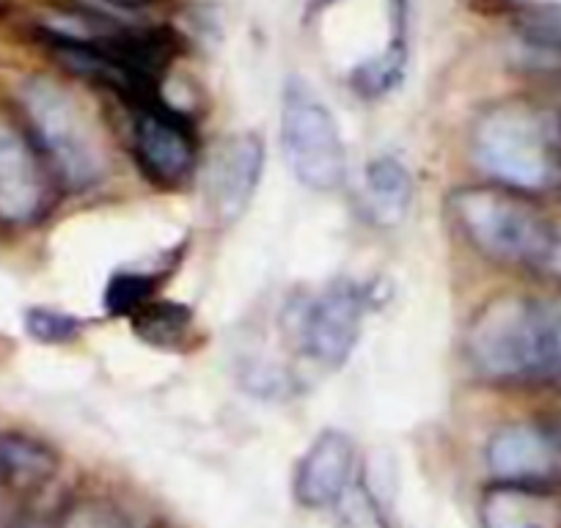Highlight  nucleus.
<instances>
[{
	"label": "nucleus",
	"mask_w": 561,
	"mask_h": 528,
	"mask_svg": "<svg viewBox=\"0 0 561 528\" xmlns=\"http://www.w3.org/2000/svg\"><path fill=\"white\" fill-rule=\"evenodd\" d=\"M466 353L490 380H561V303L526 295L493 298L473 317Z\"/></svg>",
	"instance_id": "1"
},
{
	"label": "nucleus",
	"mask_w": 561,
	"mask_h": 528,
	"mask_svg": "<svg viewBox=\"0 0 561 528\" xmlns=\"http://www.w3.org/2000/svg\"><path fill=\"white\" fill-rule=\"evenodd\" d=\"M23 107L36 144L69 191H89L105 180V144L72 91L34 78L23 85Z\"/></svg>",
	"instance_id": "2"
},
{
	"label": "nucleus",
	"mask_w": 561,
	"mask_h": 528,
	"mask_svg": "<svg viewBox=\"0 0 561 528\" xmlns=\"http://www.w3.org/2000/svg\"><path fill=\"white\" fill-rule=\"evenodd\" d=\"M451 215L479 253L504 264L542 267L559 231L534 204L484 185L455 191Z\"/></svg>",
	"instance_id": "3"
},
{
	"label": "nucleus",
	"mask_w": 561,
	"mask_h": 528,
	"mask_svg": "<svg viewBox=\"0 0 561 528\" xmlns=\"http://www.w3.org/2000/svg\"><path fill=\"white\" fill-rule=\"evenodd\" d=\"M473 160L512 191H539L553 180L550 127L526 105H499L473 127Z\"/></svg>",
	"instance_id": "4"
},
{
	"label": "nucleus",
	"mask_w": 561,
	"mask_h": 528,
	"mask_svg": "<svg viewBox=\"0 0 561 528\" xmlns=\"http://www.w3.org/2000/svg\"><path fill=\"white\" fill-rule=\"evenodd\" d=\"M280 147L295 180L331 193L347 176V149L331 107L300 78H289L280 100Z\"/></svg>",
	"instance_id": "5"
},
{
	"label": "nucleus",
	"mask_w": 561,
	"mask_h": 528,
	"mask_svg": "<svg viewBox=\"0 0 561 528\" xmlns=\"http://www.w3.org/2000/svg\"><path fill=\"white\" fill-rule=\"evenodd\" d=\"M375 306V287L353 278L328 284L300 311L298 333L306 355L322 366H342L353 355L366 314Z\"/></svg>",
	"instance_id": "6"
},
{
	"label": "nucleus",
	"mask_w": 561,
	"mask_h": 528,
	"mask_svg": "<svg viewBox=\"0 0 561 528\" xmlns=\"http://www.w3.org/2000/svg\"><path fill=\"white\" fill-rule=\"evenodd\" d=\"M495 484L548 490L561 484V433L528 422L504 424L488 444Z\"/></svg>",
	"instance_id": "7"
},
{
	"label": "nucleus",
	"mask_w": 561,
	"mask_h": 528,
	"mask_svg": "<svg viewBox=\"0 0 561 528\" xmlns=\"http://www.w3.org/2000/svg\"><path fill=\"white\" fill-rule=\"evenodd\" d=\"M135 154L144 174L160 185H180L191 176L198 158L196 127L185 113L163 100L138 107L135 118Z\"/></svg>",
	"instance_id": "8"
},
{
	"label": "nucleus",
	"mask_w": 561,
	"mask_h": 528,
	"mask_svg": "<svg viewBox=\"0 0 561 528\" xmlns=\"http://www.w3.org/2000/svg\"><path fill=\"white\" fill-rule=\"evenodd\" d=\"M264 171V141L256 133H234L215 147L209 158L204 196L218 223L242 218Z\"/></svg>",
	"instance_id": "9"
},
{
	"label": "nucleus",
	"mask_w": 561,
	"mask_h": 528,
	"mask_svg": "<svg viewBox=\"0 0 561 528\" xmlns=\"http://www.w3.org/2000/svg\"><path fill=\"white\" fill-rule=\"evenodd\" d=\"M355 444L339 429H325L295 468V498L306 509H328L344 498L353 479Z\"/></svg>",
	"instance_id": "10"
},
{
	"label": "nucleus",
	"mask_w": 561,
	"mask_h": 528,
	"mask_svg": "<svg viewBox=\"0 0 561 528\" xmlns=\"http://www.w3.org/2000/svg\"><path fill=\"white\" fill-rule=\"evenodd\" d=\"M47 202V180L36 149L20 133L0 127V220L28 223Z\"/></svg>",
	"instance_id": "11"
},
{
	"label": "nucleus",
	"mask_w": 561,
	"mask_h": 528,
	"mask_svg": "<svg viewBox=\"0 0 561 528\" xmlns=\"http://www.w3.org/2000/svg\"><path fill=\"white\" fill-rule=\"evenodd\" d=\"M559 515L545 490L493 484L479 504V528H556Z\"/></svg>",
	"instance_id": "12"
},
{
	"label": "nucleus",
	"mask_w": 561,
	"mask_h": 528,
	"mask_svg": "<svg viewBox=\"0 0 561 528\" xmlns=\"http://www.w3.org/2000/svg\"><path fill=\"white\" fill-rule=\"evenodd\" d=\"M58 471V455L42 440L28 435L0 438V484L14 490H36L50 482Z\"/></svg>",
	"instance_id": "13"
},
{
	"label": "nucleus",
	"mask_w": 561,
	"mask_h": 528,
	"mask_svg": "<svg viewBox=\"0 0 561 528\" xmlns=\"http://www.w3.org/2000/svg\"><path fill=\"white\" fill-rule=\"evenodd\" d=\"M366 196L382 226L402 223L413 204V180L397 158H377L366 169Z\"/></svg>",
	"instance_id": "14"
},
{
	"label": "nucleus",
	"mask_w": 561,
	"mask_h": 528,
	"mask_svg": "<svg viewBox=\"0 0 561 528\" xmlns=\"http://www.w3.org/2000/svg\"><path fill=\"white\" fill-rule=\"evenodd\" d=\"M404 69H408V36H404V28H399L386 50L353 69L350 83L366 100H380L402 83Z\"/></svg>",
	"instance_id": "15"
},
{
	"label": "nucleus",
	"mask_w": 561,
	"mask_h": 528,
	"mask_svg": "<svg viewBox=\"0 0 561 528\" xmlns=\"http://www.w3.org/2000/svg\"><path fill=\"white\" fill-rule=\"evenodd\" d=\"M515 31L531 50L561 58V3H531L515 18Z\"/></svg>",
	"instance_id": "16"
},
{
	"label": "nucleus",
	"mask_w": 561,
	"mask_h": 528,
	"mask_svg": "<svg viewBox=\"0 0 561 528\" xmlns=\"http://www.w3.org/2000/svg\"><path fill=\"white\" fill-rule=\"evenodd\" d=\"M191 311L187 306L180 303H163V300H152L138 314L133 317V325L140 336L152 344H176L191 328Z\"/></svg>",
	"instance_id": "17"
},
{
	"label": "nucleus",
	"mask_w": 561,
	"mask_h": 528,
	"mask_svg": "<svg viewBox=\"0 0 561 528\" xmlns=\"http://www.w3.org/2000/svg\"><path fill=\"white\" fill-rule=\"evenodd\" d=\"M160 278L149 276V273L124 271L107 282L105 287V309L113 317H129L133 320L147 303H152V295L158 289Z\"/></svg>",
	"instance_id": "18"
},
{
	"label": "nucleus",
	"mask_w": 561,
	"mask_h": 528,
	"mask_svg": "<svg viewBox=\"0 0 561 528\" xmlns=\"http://www.w3.org/2000/svg\"><path fill=\"white\" fill-rule=\"evenodd\" d=\"M85 322L80 317L67 314V311L47 309V306H34L25 311V331L31 338L42 344H67L83 333Z\"/></svg>",
	"instance_id": "19"
},
{
	"label": "nucleus",
	"mask_w": 561,
	"mask_h": 528,
	"mask_svg": "<svg viewBox=\"0 0 561 528\" xmlns=\"http://www.w3.org/2000/svg\"><path fill=\"white\" fill-rule=\"evenodd\" d=\"M56 528H133L127 515L118 512L113 504L105 501H80L72 504Z\"/></svg>",
	"instance_id": "20"
},
{
	"label": "nucleus",
	"mask_w": 561,
	"mask_h": 528,
	"mask_svg": "<svg viewBox=\"0 0 561 528\" xmlns=\"http://www.w3.org/2000/svg\"><path fill=\"white\" fill-rule=\"evenodd\" d=\"M542 267L545 271L553 273V276L561 278V231H556L553 248H550V253H548V259H545Z\"/></svg>",
	"instance_id": "21"
},
{
	"label": "nucleus",
	"mask_w": 561,
	"mask_h": 528,
	"mask_svg": "<svg viewBox=\"0 0 561 528\" xmlns=\"http://www.w3.org/2000/svg\"><path fill=\"white\" fill-rule=\"evenodd\" d=\"M107 3H116V7H147V3H154V0H107Z\"/></svg>",
	"instance_id": "22"
},
{
	"label": "nucleus",
	"mask_w": 561,
	"mask_h": 528,
	"mask_svg": "<svg viewBox=\"0 0 561 528\" xmlns=\"http://www.w3.org/2000/svg\"><path fill=\"white\" fill-rule=\"evenodd\" d=\"M336 0H311V9H322V7H331Z\"/></svg>",
	"instance_id": "23"
},
{
	"label": "nucleus",
	"mask_w": 561,
	"mask_h": 528,
	"mask_svg": "<svg viewBox=\"0 0 561 528\" xmlns=\"http://www.w3.org/2000/svg\"><path fill=\"white\" fill-rule=\"evenodd\" d=\"M23 528H39V526H34V523H28V526H23Z\"/></svg>",
	"instance_id": "24"
}]
</instances>
